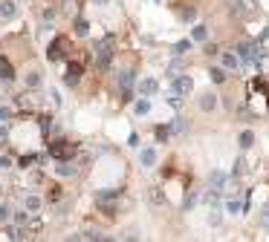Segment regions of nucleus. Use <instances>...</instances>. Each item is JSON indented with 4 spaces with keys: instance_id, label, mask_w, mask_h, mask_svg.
Listing matches in <instances>:
<instances>
[{
    "instance_id": "15",
    "label": "nucleus",
    "mask_w": 269,
    "mask_h": 242,
    "mask_svg": "<svg viewBox=\"0 0 269 242\" xmlns=\"http://www.w3.org/2000/svg\"><path fill=\"white\" fill-rule=\"evenodd\" d=\"M142 164H145V167H153V164H156V150H142Z\"/></svg>"
},
{
    "instance_id": "11",
    "label": "nucleus",
    "mask_w": 269,
    "mask_h": 242,
    "mask_svg": "<svg viewBox=\"0 0 269 242\" xmlns=\"http://www.w3.org/2000/svg\"><path fill=\"white\" fill-rule=\"evenodd\" d=\"M15 12H18L15 0H3L0 3V18H15Z\"/></svg>"
},
{
    "instance_id": "29",
    "label": "nucleus",
    "mask_w": 269,
    "mask_h": 242,
    "mask_svg": "<svg viewBox=\"0 0 269 242\" xmlns=\"http://www.w3.org/2000/svg\"><path fill=\"white\" fill-rule=\"evenodd\" d=\"M153 136H156V141H165V138H168V127H156Z\"/></svg>"
},
{
    "instance_id": "10",
    "label": "nucleus",
    "mask_w": 269,
    "mask_h": 242,
    "mask_svg": "<svg viewBox=\"0 0 269 242\" xmlns=\"http://www.w3.org/2000/svg\"><path fill=\"white\" fill-rule=\"evenodd\" d=\"M223 67L229 69V72H237V69H240V61H237V55L226 52V55H223Z\"/></svg>"
},
{
    "instance_id": "27",
    "label": "nucleus",
    "mask_w": 269,
    "mask_h": 242,
    "mask_svg": "<svg viewBox=\"0 0 269 242\" xmlns=\"http://www.w3.org/2000/svg\"><path fill=\"white\" fill-rule=\"evenodd\" d=\"M211 81H214V84H223V81H226V72H223V69H211Z\"/></svg>"
},
{
    "instance_id": "37",
    "label": "nucleus",
    "mask_w": 269,
    "mask_h": 242,
    "mask_svg": "<svg viewBox=\"0 0 269 242\" xmlns=\"http://www.w3.org/2000/svg\"><path fill=\"white\" fill-rule=\"evenodd\" d=\"M113 196H119V190H105V193H99V199H113Z\"/></svg>"
},
{
    "instance_id": "34",
    "label": "nucleus",
    "mask_w": 269,
    "mask_h": 242,
    "mask_svg": "<svg viewBox=\"0 0 269 242\" xmlns=\"http://www.w3.org/2000/svg\"><path fill=\"white\" fill-rule=\"evenodd\" d=\"M6 219H9V207H6V205H0V225H3Z\"/></svg>"
},
{
    "instance_id": "21",
    "label": "nucleus",
    "mask_w": 269,
    "mask_h": 242,
    "mask_svg": "<svg viewBox=\"0 0 269 242\" xmlns=\"http://www.w3.org/2000/svg\"><path fill=\"white\" fill-rule=\"evenodd\" d=\"M75 32H78V35H87V32H90V23L81 21V18H75Z\"/></svg>"
},
{
    "instance_id": "26",
    "label": "nucleus",
    "mask_w": 269,
    "mask_h": 242,
    "mask_svg": "<svg viewBox=\"0 0 269 242\" xmlns=\"http://www.w3.org/2000/svg\"><path fill=\"white\" fill-rule=\"evenodd\" d=\"M6 144H9V127L0 124V147H6Z\"/></svg>"
},
{
    "instance_id": "19",
    "label": "nucleus",
    "mask_w": 269,
    "mask_h": 242,
    "mask_svg": "<svg viewBox=\"0 0 269 242\" xmlns=\"http://www.w3.org/2000/svg\"><path fill=\"white\" fill-rule=\"evenodd\" d=\"M226 207H229V213H243V202L240 199H229Z\"/></svg>"
},
{
    "instance_id": "14",
    "label": "nucleus",
    "mask_w": 269,
    "mask_h": 242,
    "mask_svg": "<svg viewBox=\"0 0 269 242\" xmlns=\"http://www.w3.org/2000/svg\"><path fill=\"white\" fill-rule=\"evenodd\" d=\"M55 170H58V176H75V164H70V161L64 159Z\"/></svg>"
},
{
    "instance_id": "12",
    "label": "nucleus",
    "mask_w": 269,
    "mask_h": 242,
    "mask_svg": "<svg viewBox=\"0 0 269 242\" xmlns=\"http://www.w3.org/2000/svg\"><path fill=\"white\" fill-rule=\"evenodd\" d=\"M200 110H206V113H209V110H214V104H217V98H214V95H211V92H206V95H200Z\"/></svg>"
},
{
    "instance_id": "13",
    "label": "nucleus",
    "mask_w": 269,
    "mask_h": 242,
    "mask_svg": "<svg viewBox=\"0 0 269 242\" xmlns=\"http://www.w3.org/2000/svg\"><path fill=\"white\" fill-rule=\"evenodd\" d=\"M64 15H70V18H78V0H64Z\"/></svg>"
},
{
    "instance_id": "38",
    "label": "nucleus",
    "mask_w": 269,
    "mask_h": 242,
    "mask_svg": "<svg viewBox=\"0 0 269 242\" xmlns=\"http://www.w3.org/2000/svg\"><path fill=\"white\" fill-rule=\"evenodd\" d=\"M0 167H3V170H6V167H12V159H9V156H3V159H0Z\"/></svg>"
},
{
    "instance_id": "2",
    "label": "nucleus",
    "mask_w": 269,
    "mask_h": 242,
    "mask_svg": "<svg viewBox=\"0 0 269 242\" xmlns=\"http://www.w3.org/2000/svg\"><path fill=\"white\" fill-rule=\"evenodd\" d=\"M49 156H52V159H58V161L70 159V156H75V144L67 141V138H55V141L49 144Z\"/></svg>"
},
{
    "instance_id": "4",
    "label": "nucleus",
    "mask_w": 269,
    "mask_h": 242,
    "mask_svg": "<svg viewBox=\"0 0 269 242\" xmlns=\"http://www.w3.org/2000/svg\"><path fill=\"white\" fill-rule=\"evenodd\" d=\"M81 72H84V61H70V64H67V72H64L67 87H75L78 78H81Z\"/></svg>"
},
{
    "instance_id": "8",
    "label": "nucleus",
    "mask_w": 269,
    "mask_h": 242,
    "mask_svg": "<svg viewBox=\"0 0 269 242\" xmlns=\"http://www.w3.org/2000/svg\"><path fill=\"white\" fill-rule=\"evenodd\" d=\"M0 78H3V81H12L15 78V67L9 64V58H3V55H0Z\"/></svg>"
},
{
    "instance_id": "28",
    "label": "nucleus",
    "mask_w": 269,
    "mask_h": 242,
    "mask_svg": "<svg viewBox=\"0 0 269 242\" xmlns=\"http://www.w3.org/2000/svg\"><path fill=\"white\" fill-rule=\"evenodd\" d=\"M252 141H255V136H252V133H243V136H240V147H252Z\"/></svg>"
},
{
    "instance_id": "35",
    "label": "nucleus",
    "mask_w": 269,
    "mask_h": 242,
    "mask_svg": "<svg viewBox=\"0 0 269 242\" xmlns=\"http://www.w3.org/2000/svg\"><path fill=\"white\" fill-rule=\"evenodd\" d=\"M240 121H252V113H249L246 107H240Z\"/></svg>"
},
{
    "instance_id": "31",
    "label": "nucleus",
    "mask_w": 269,
    "mask_h": 242,
    "mask_svg": "<svg viewBox=\"0 0 269 242\" xmlns=\"http://www.w3.org/2000/svg\"><path fill=\"white\" fill-rule=\"evenodd\" d=\"M9 118H12V110H9V107H0V121H3V124H6V121H9Z\"/></svg>"
},
{
    "instance_id": "18",
    "label": "nucleus",
    "mask_w": 269,
    "mask_h": 242,
    "mask_svg": "<svg viewBox=\"0 0 269 242\" xmlns=\"http://www.w3.org/2000/svg\"><path fill=\"white\" fill-rule=\"evenodd\" d=\"M26 210L38 213V210H41V199H38V196H26Z\"/></svg>"
},
{
    "instance_id": "32",
    "label": "nucleus",
    "mask_w": 269,
    "mask_h": 242,
    "mask_svg": "<svg viewBox=\"0 0 269 242\" xmlns=\"http://www.w3.org/2000/svg\"><path fill=\"white\" fill-rule=\"evenodd\" d=\"M151 202H153V205H162L165 199H162V193H159V190H151Z\"/></svg>"
},
{
    "instance_id": "17",
    "label": "nucleus",
    "mask_w": 269,
    "mask_h": 242,
    "mask_svg": "<svg viewBox=\"0 0 269 242\" xmlns=\"http://www.w3.org/2000/svg\"><path fill=\"white\" fill-rule=\"evenodd\" d=\"M257 69H260L263 75H269V52H260V55H257Z\"/></svg>"
},
{
    "instance_id": "1",
    "label": "nucleus",
    "mask_w": 269,
    "mask_h": 242,
    "mask_svg": "<svg viewBox=\"0 0 269 242\" xmlns=\"http://www.w3.org/2000/svg\"><path fill=\"white\" fill-rule=\"evenodd\" d=\"M110 55H113V35H107V38H102L96 44V64H99V69L110 67Z\"/></svg>"
},
{
    "instance_id": "9",
    "label": "nucleus",
    "mask_w": 269,
    "mask_h": 242,
    "mask_svg": "<svg viewBox=\"0 0 269 242\" xmlns=\"http://www.w3.org/2000/svg\"><path fill=\"white\" fill-rule=\"evenodd\" d=\"M136 90H139V95H153V92H156V81L145 78V81H139V87H136Z\"/></svg>"
},
{
    "instance_id": "33",
    "label": "nucleus",
    "mask_w": 269,
    "mask_h": 242,
    "mask_svg": "<svg viewBox=\"0 0 269 242\" xmlns=\"http://www.w3.org/2000/svg\"><path fill=\"white\" fill-rule=\"evenodd\" d=\"M26 219H29L26 216V210H18V213H15V222H18V225H24Z\"/></svg>"
},
{
    "instance_id": "5",
    "label": "nucleus",
    "mask_w": 269,
    "mask_h": 242,
    "mask_svg": "<svg viewBox=\"0 0 269 242\" xmlns=\"http://www.w3.org/2000/svg\"><path fill=\"white\" fill-rule=\"evenodd\" d=\"M229 9L232 15H249V12H255V0H229Z\"/></svg>"
},
{
    "instance_id": "25",
    "label": "nucleus",
    "mask_w": 269,
    "mask_h": 242,
    "mask_svg": "<svg viewBox=\"0 0 269 242\" xmlns=\"http://www.w3.org/2000/svg\"><path fill=\"white\" fill-rule=\"evenodd\" d=\"M209 35V26H194V41H206Z\"/></svg>"
},
{
    "instance_id": "39",
    "label": "nucleus",
    "mask_w": 269,
    "mask_h": 242,
    "mask_svg": "<svg viewBox=\"0 0 269 242\" xmlns=\"http://www.w3.org/2000/svg\"><path fill=\"white\" fill-rule=\"evenodd\" d=\"M128 144H130V147H139V136H136V133H133V136L128 138Z\"/></svg>"
},
{
    "instance_id": "20",
    "label": "nucleus",
    "mask_w": 269,
    "mask_h": 242,
    "mask_svg": "<svg viewBox=\"0 0 269 242\" xmlns=\"http://www.w3.org/2000/svg\"><path fill=\"white\" fill-rule=\"evenodd\" d=\"M26 87H32V90L41 87V75H38V72H29V75H26Z\"/></svg>"
},
{
    "instance_id": "22",
    "label": "nucleus",
    "mask_w": 269,
    "mask_h": 242,
    "mask_svg": "<svg viewBox=\"0 0 269 242\" xmlns=\"http://www.w3.org/2000/svg\"><path fill=\"white\" fill-rule=\"evenodd\" d=\"M136 113H139V115H148V113H151V104H148V98L136 101Z\"/></svg>"
},
{
    "instance_id": "40",
    "label": "nucleus",
    "mask_w": 269,
    "mask_h": 242,
    "mask_svg": "<svg viewBox=\"0 0 269 242\" xmlns=\"http://www.w3.org/2000/svg\"><path fill=\"white\" fill-rule=\"evenodd\" d=\"M260 222H263V225L269 228V210H263V216H260Z\"/></svg>"
},
{
    "instance_id": "7",
    "label": "nucleus",
    "mask_w": 269,
    "mask_h": 242,
    "mask_svg": "<svg viewBox=\"0 0 269 242\" xmlns=\"http://www.w3.org/2000/svg\"><path fill=\"white\" fill-rule=\"evenodd\" d=\"M191 87H194V84H191V78H188V75H183V78H180V75H174V95H188V92H191Z\"/></svg>"
},
{
    "instance_id": "41",
    "label": "nucleus",
    "mask_w": 269,
    "mask_h": 242,
    "mask_svg": "<svg viewBox=\"0 0 269 242\" xmlns=\"http://www.w3.org/2000/svg\"><path fill=\"white\" fill-rule=\"evenodd\" d=\"M0 124H3V121H0Z\"/></svg>"
},
{
    "instance_id": "16",
    "label": "nucleus",
    "mask_w": 269,
    "mask_h": 242,
    "mask_svg": "<svg viewBox=\"0 0 269 242\" xmlns=\"http://www.w3.org/2000/svg\"><path fill=\"white\" fill-rule=\"evenodd\" d=\"M223 184H226V173L214 170V173H211V187H214V190H220Z\"/></svg>"
},
{
    "instance_id": "30",
    "label": "nucleus",
    "mask_w": 269,
    "mask_h": 242,
    "mask_svg": "<svg viewBox=\"0 0 269 242\" xmlns=\"http://www.w3.org/2000/svg\"><path fill=\"white\" fill-rule=\"evenodd\" d=\"M243 173H246V161L237 159V161H234V176H243Z\"/></svg>"
},
{
    "instance_id": "6",
    "label": "nucleus",
    "mask_w": 269,
    "mask_h": 242,
    "mask_svg": "<svg viewBox=\"0 0 269 242\" xmlns=\"http://www.w3.org/2000/svg\"><path fill=\"white\" fill-rule=\"evenodd\" d=\"M119 84H122V98H130V95H133V72L125 69V72L119 75Z\"/></svg>"
},
{
    "instance_id": "36",
    "label": "nucleus",
    "mask_w": 269,
    "mask_h": 242,
    "mask_svg": "<svg viewBox=\"0 0 269 242\" xmlns=\"http://www.w3.org/2000/svg\"><path fill=\"white\" fill-rule=\"evenodd\" d=\"M35 159H38V156H24V159H21V164H24V167H29V164H35Z\"/></svg>"
},
{
    "instance_id": "23",
    "label": "nucleus",
    "mask_w": 269,
    "mask_h": 242,
    "mask_svg": "<svg viewBox=\"0 0 269 242\" xmlns=\"http://www.w3.org/2000/svg\"><path fill=\"white\" fill-rule=\"evenodd\" d=\"M188 49H191V41H180V44L174 46V55H186Z\"/></svg>"
},
{
    "instance_id": "3",
    "label": "nucleus",
    "mask_w": 269,
    "mask_h": 242,
    "mask_svg": "<svg viewBox=\"0 0 269 242\" xmlns=\"http://www.w3.org/2000/svg\"><path fill=\"white\" fill-rule=\"evenodd\" d=\"M70 55V41L61 35V38H55L52 44H49V52H47V58L49 61H64V58Z\"/></svg>"
},
{
    "instance_id": "24",
    "label": "nucleus",
    "mask_w": 269,
    "mask_h": 242,
    "mask_svg": "<svg viewBox=\"0 0 269 242\" xmlns=\"http://www.w3.org/2000/svg\"><path fill=\"white\" fill-rule=\"evenodd\" d=\"M257 46H260V52H269V29H263V35H260Z\"/></svg>"
}]
</instances>
